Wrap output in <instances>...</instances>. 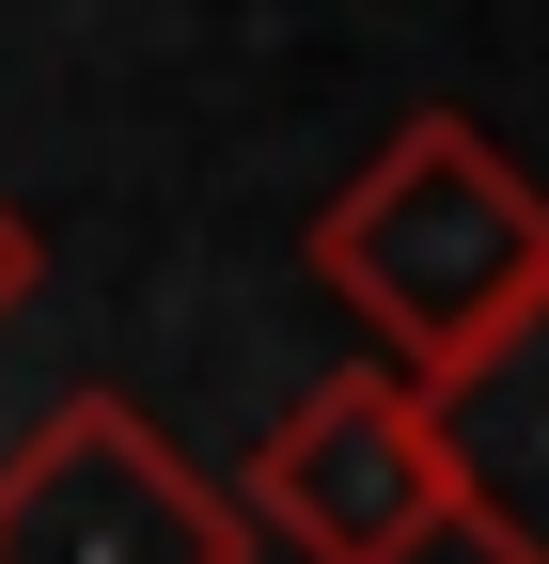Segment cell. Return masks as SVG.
I'll use <instances>...</instances> for the list:
<instances>
[{"label":"cell","instance_id":"obj_1","mask_svg":"<svg viewBox=\"0 0 549 564\" xmlns=\"http://www.w3.org/2000/svg\"><path fill=\"white\" fill-rule=\"evenodd\" d=\"M314 282L377 329L392 377H440L549 282V188L471 110H408L377 158L314 204Z\"/></svg>","mask_w":549,"mask_h":564},{"label":"cell","instance_id":"obj_2","mask_svg":"<svg viewBox=\"0 0 549 564\" xmlns=\"http://www.w3.org/2000/svg\"><path fill=\"white\" fill-rule=\"evenodd\" d=\"M0 564H251V518L126 392H63L0 455Z\"/></svg>","mask_w":549,"mask_h":564},{"label":"cell","instance_id":"obj_3","mask_svg":"<svg viewBox=\"0 0 549 564\" xmlns=\"http://www.w3.org/2000/svg\"><path fill=\"white\" fill-rule=\"evenodd\" d=\"M236 518L283 533L299 564H424V549H440L424 392H408L392 361H377V377H314V392L236 455Z\"/></svg>","mask_w":549,"mask_h":564},{"label":"cell","instance_id":"obj_4","mask_svg":"<svg viewBox=\"0 0 549 564\" xmlns=\"http://www.w3.org/2000/svg\"><path fill=\"white\" fill-rule=\"evenodd\" d=\"M408 392H424V455H440V533H471L487 564H549V282Z\"/></svg>","mask_w":549,"mask_h":564},{"label":"cell","instance_id":"obj_5","mask_svg":"<svg viewBox=\"0 0 549 564\" xmlns=\"http://www.w3.org/2000/svg\"><path fill=\"white\" fill-rule=\"evenodd\" d=\"M32 282H47V236L17 220V204H0V314H17V299H32Z\"/></svg>","mask_w":549,"mask_h":564}]
</instances>
